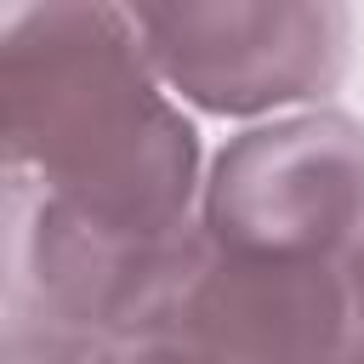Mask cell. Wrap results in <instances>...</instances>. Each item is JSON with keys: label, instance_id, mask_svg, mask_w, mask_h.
<instances>
[{"label": "cell", "instance_id": "3", "mask_svg": "<svg viewBox=\"0 0 364 364\" xmlns=\"http://www.w3.org/2000/svg\"><path fill=\"white\" fill-rule=\"evenodd\" d=\"M347 284H353V364H364V233L347 256Z\"/></svg>", "mask_w": 364, "mask_h": 364}, {"label": "cell", "instance_id": "1", "mask_svg": "<svg viewBox=\"0 0 364 364\" xmlns=\"http://www.w3.org/2000/svg\"><path fill=\"white\" fill-rule=\"evenodd\" d=\"M11 313L80 341L154 330L193 262V131L131 11L34 6L0 40Z\"/></svg>", "mask_w": 364, "mask_h": 364}, {"label": "cell", "instance_id": "2", "mask_svg": "<svg viewBox=\"0 0 364 364\" xmlns=\"http://www.w3.org/2000/svg\"><path fill=\"white\" fill-rule=\"evenodd\" d=\"M131 23L165 91L216 114L318 97L347 57V11L336 6H171L131 11Z\"/></svg>", "mask_w": 364, "mask_h": 364}]
</instances>
